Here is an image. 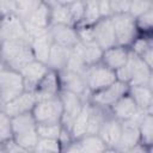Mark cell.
<instances>
[{
	"label": "cell",
	"instance_id": "obj_41",
	"mask_svg": "<svg viewBox=\"0 0 153 153\" xmlns=\"http://www.w3.org/2000/svg\"><path fill=\"white\" fill-rule=\"evenodd\" d=\"M8 13H16L14 0H0V17Z\"/></svg>",
	"mask_w": 153,
	"mask_h": 153
},
{
	"label": "cell",
	"instance_id": "obj_9",
	"mask_svg": "<svg viewBox=\"0 0 153 153\" xmlns=\"http://www.w3.org/2000/svg\"><path fill=\"white\" fill-rule=\"evenodd\" d=\"M128 88H129L128 84L116 80L112 84H110L109 86H106V87H104L99 91L92 92L90 94L88 102L97 105V106H100L103 109L109 110L110 106L117 99H120L122 96L128 93Z\"/></svg>",
	"mask_w": 153,
	"mask_h": 153
},
{
	"label": "cell",
	"instance_id": "obj_13",
	"mask_svg": "<svg viewBox=\"0 0 153 153\" xmlns=\"http://www.w3.org/2000/svg\"><path fill=\"white\" fill-rule=\"evenodd\" d=\"M59 73V80H60V86L61 90H66L73 93L79 94L85 102H88L91 92L88 91L85 79L81 74L69 71L67 68L57 72Z\"/></svg>",
	"mask_w": 153,
	"mask_h": 153
},
{
	"label": "cell",
	"instance_id": "obj_34",
	"mask_svg": "<svg viewBox=\"0 0 153 153\" xmlns=\"http://www.w3.org/2000/svg\"><path fill=\"white\" fill-rule=\"evenodd\" d=\"M33 152L38 153H57L62 152L61 145L57 139H45V137H39L38 142L36 143Z\"/></svg>",
	"mask_w": 153,
	"mask_h": 153
},
{
	"label": "cell",
	"instance_id": "obj_29",
	"mask_svg": "<svg viewBox=\"0 0 153 153\" xmlns=\"http://www.w3.org/2000/svg\"><path fill=\"white\" fill-rule=\"evenodd\" d=\"M51 24H67L73 25L68 6L55 2L50 6V25ZM74 26V25H73Z\"/></svg>",
	"mask_w": 153,
	"mask_h": 153
},
{
	"label": "cell",
	"instance_id": "obj_37",
	"mask_svg": "<svg viewBox=\"0 0 153 153\" xmlns=\"http://www.w3.org/2000/svg\"><path fill=\"white\" fill-rule=\"evenodd\" d=\"M149 10H153V0H130L128 13L135 19Z\"/></svg>",
	"mask_w": 153,
	"mask_h": 153
},
{
	"label": "cell",
	"instance_id": "obj_46",
	"mask_svg": "<svg viewBox=\"0 0 153 153\" xmlns=\"http://www.w3.org/2000/svg\"><path fill=\"white\" fill-rule=\"evenodd\" d=\"M42 1H43V2H45V4H47V5L49 6V7H50L51 5H54V4L56 2L55 0H42Z\"/></svg>",
	"mask_w": 153,
	"mask_h": 153
},
{
	"label": "cell",
	"instance_id": "obj_22",
	"mask_svg": "<svg viewBox=\"0 0 153 153\" xmlns=\"http://www.w3.org/2000/svg\"><path fill=\"white\" fill-rule=\"evenodd\" d=\"M128 93L135 102L137 109L142 112H152L153 108V91L147 85H131L128 88Z\"/></svg>",
	"mask_w": 153,
	"mask_h": 153
},
{
	"label": "cell",
	"instance_id": "obj_18",
	"mask_svg": "<svg viewBox=\"0 0 153 153\" xmlns=\"http://www.w3.org/2000/svg\"><path fill=\"white\" fill-rule=\"evenodd\" d=\"M36 102H37V99H36L35 92L24 91L19 96H17L16 98L5 103L1 106V110L5 111L8 116L13 117V116H17V115L30 112L32 110L33 105L36 104Z\"/></svg>",
	"mask_w": 153,
	"mask_h": 153
},
{
	"label": "cell",
	"instance_id": "obj_27",
	"mask_svg": "<svg viewBox=\"0 0 153 153\" xmlns=\"http://www.w3.org/2000/svg\"><path fill=\"white\" fill-rule=\"evenodd\" d=\"M139 133H140V142L151 149L153 145V115L152 112L143 114L139 123Z\"/></svg>",
	"mask_w": 153,
	"mask_h": 153
},
{
	"label": "cell",
	"instance_id": "obj_1",
	"mask_svg": "<svg viewBox=\"0 0 153 153\" xmlns=\"http://www.w3.org/2000/svg\"><path fill=\"white\" fill-rule=\"evenodd\" d=\"M0 56L1 65L17 72L35 60L30 41H1Z\"/></svg>",
	"mask_w": 153,
	"mask_h": 153
},
{
	"label": "cell",
	"instance_id": "obj_45",
	"mask_svg": "<svg viewBox=\"0 0 153 153\" xmlns=\"http://www.w3.org/2000/svg\"><path fill=\"white\" fill-rule=\"evenodd\" d=\"M57 4H60V5H66V6H68L69 4H72L73 1H75V0H55Z\"/></svg>",
	"mask_w": 153,
	"mask_h": 153
},
{
	"label": "cell",
	"instance_id": "obj_24",
	"mask_svg": "<svg viewBox=\"0 0 153 153\" xmlns=\"http://www.w3.org/2000/svg\"><path fill=\"white\" fill-rule=\"evenodd\" d=\"M69 55H71V49L53 43L48 60H47L48 68L53 69L55 72H60V71L65 69L67 67Z\"/></svg>",
	"mask_w": 153,
	"mask_h": 153
},
{
	"label": "cell",
	"instance_id": "obj_26",
	"mask_svg": "<svg viewBox=\"0 0 153 153\" xmlns=\"http://www.w3.org/2000/svg\"><path fill=\"white\" fill-rule=\"evenodd\" d=\"M75 140L79 142L81 153H100L109 151L108 146L98 134H85L80 139Z\"/></svg>",
	"mask_w": 153,
	"mask_h": 153
},
{
	"label": "cell",
	"instance_id": "obj_44",
	"mask_svg": "<svg viewBox=\"0 0 153 153\" xmlns=\"http://www.w3.org/2000/svg\"><path fill=\"white\" fill-rule=\"evenodd\" d=\"M149 68H153V47L147 49L145 53H142L140 56H139Z\"/></svg>",
	"mask_w": 153,
	"mask_h": 153
},
{
	"label": "cell",
	"instance_id": "obj_39",
	"mask_svg": "<svg viewBox=\"0 0 153 153\" xmlns=\"http://www.w3.org/2000/svg\"><path fill=\"white\" fill-rule=\"evenodd\" d=\"M78 37H79V42L87 44V43H92L94 42L93 39V30H92V25H84V24H79L75 26Z\"/></svg>",
	"mask_w": 153,
	"mask_h": 153
},
{
	"label": "cell",
	"instance_id": "obj_33",
	"mask_svg": "<svg viewBox=\"0 0 153 153\" xmlns=\"http://www.w3.org/2000/svg\"><path fill=\"white\" fill-rule=\"evenodd\" d=\"M153 47V42H152V35H139L129 45V50L140 56L142 53H145L147 49Z\"/></svg>",
	"mask_w": 153,
	"mask_h": 153
},
{
	"label": "cell",
	"instance_id": "obj_32",
	"mask_svg": "<svg viewBox=\"0 0 153 153\" xmlns=\"http://www.w3.org/2000/svg\"><path fill=\"white\" fill-rule=\"evenodd\" d=\"M135 25L140 35H152L153 29V10H149L135 18Z\"/></svg>",
	"mask_w": 153,
	"mask_h": 153
},
{
	"label": "cell",
	"instance_id": "obj_43",
	"mask_svg": "<svg viewBox=\"0 0 153 153\" xmlns=\"http://www.w3.org/2000/svg\"><path fill=\"white\" fill-rule=\"evenodd\" d=\"M2 152H25L23 147H20L13 139L2 143Z\"/></svg>",
	"mask_w": 153,
	"mask_h": 153
},
{
	"label": "cell",
	"instance_id": "obj_36",
	"mask_svg": "<svg viewBox=\"0 0 153 153\" xmlns=\"http://www.w3.org/2000/svg\"><path fill=\"white\" fill-rule=\"evenodd\" d=\"M84 4H85V13H84V19L81 24L93 25L96 22H98L102 18L98 10V1H87Z\"/></svg>",
	"mask_w": 153,
	"mask_h": 153
},
{
	"label": "cell",
	"instance_id": "obj_38",
	"mask_svg": "<svg viewBox=\"0 0 153 153\" xmlns=\"http://www.w3.org/2000/svg\"><path fill=\"white\" fill-rule=\"evenodd\" d=\"M68 10L71 13V18L73 22V25L76 26L81 24L84 19V13H85V4L82 0H75L72 4L68 5Z\"/></svg>",
	"mask_w": 153,
	"mask_h": 153
},
{
	"label": "cell",
	"instance_id": "obj_21",
	"mask_svg": "<svg viewBox=\"0 0 153 153\" xmlns=\"http://www.w3.org/2000/svg\"><path fill=\"white\" fill-rule=\"evenodd\" d=\"M140 110L137 109L135 102L130 97L129 93H126L120 99H117L109 109V112L112 117L120 120L121 122L127 121L131 117H134Z\"/></svg>",
	"mask_w": 153,
	"mask_h": 153
},
{
	"label": "cell",
	"instance_id": "obj_6",
	"mask_svg": "<svg viewBox=\"0 0 153 153\" xmlns=\"http://www.w3.org/2000/svg\"><path fill=\"white\" fill-rule=\"evenodd\" d=\"M31 114L37 123H61L62 103L60 97L56 96L37 100L31 110Z\"/></svg>",
	"mask_w": 153,
	"mask_h": 153
},
{
	"label": "cell",
	"instance_id": "obj_42",
	"mask_svg": "<svg viewBox=\"0 0 153 153\" xmlns=\"http://www.w3.org/2000/svg\"><path fill=\"white\" fill-rule=\"evenodd\" d=\"M98 10H99V14L102 18H106V17L112 16L109 0H98Z\"/></svg>",
	"mask_w": 153,
	"mask_h": 153
},
{
	"label": "cell",
	"instance_id": "obj_10",
	"mask_svg": "<svg viewBox=\"0 0 153 153\" xmlns=\"http://www.w3.org/2000/svg\"><path fill=\"white\" fill-rule=\"evenodd\" d=\"M145 112L139 111L134 117L122 122V133L118 143L116 145V152H129L136 143L140 142V133H139V123Z\"/></svg>",
	"mask_w": 153,
	"mask_h": 153
},
{
	"label": "cell",
	"instance_id": "obj_19",
	"mask_svg": "<svg viewBox=\"0 0 153 153\" xmlns=\"http://www.w3.org/2000/svg\"><path fill=\"white\" fill-rule=\"evenodd\" d=\"M129 53L130 50L128 47L116 44V45H112L103 50L100 62L105 65L106 67H109L110 69L117 71L118 68L126 65L129 57Z\"/></svg>",
	"mask_w": 153,
	"mask_h": 153
},
{
	"label": "cell",
	"instance_id": "obj_3",
	"mask_svg": "<svg viewBox=\"0 0 153 153\" xmlns=\"http://www.w3.org/2000/svg\"><path fill=\"white\" fill-rule=\"evenodd\" d=\"M13 140L25 149V152H33L36 143L38 142L37 122L33 118L31 111L12 117Z\"/></svg>",
	"mask_w": 153,
	"mask_h": 153
},
{
	"label": "cell",
	"instance_id": "obj_16",
	"mask_svg": "<svg viewBox=\"0 0 153 153\" xmlns=\"http://www.w3.org/2000/svg\"><path fill=\"white\" fill-rule=\"evenodd\" d=\"M122 133V122L109 115L100 124L97 134L105 142L109 151H114L120 141Z\"/></svg>",
	"mask_w": 153,
	"mask_h": 153
},
{
	"label": "cell",
	"instance_id": "obj_48",
	"mask_svg": "<svg viewBox=\"0 0 153 153\" xmlns=\"http://www.w3.org/2000/svg\"><path fill=\"white\" fill-rule=\"evenodd\" d=\"M0 66H1V56H0Z\"/></svg>",
	"mask_w": 153,
	"mask_h": 153
},
{
	"label": "cell",
	"instance_id": "obj_49",
	"mask_svg": "<svg viewBox=\"0 0 153 153\" xmlns=\"http://www.w3.org/2000/svg\"><path fill=\"white\" fill-rule=\"evenodd\" d=\"M0 111H1V106H0Z\"/></svg>",
	"mask_w": 153,
	"mask_h": 153
},
{
	"label": "cell",
	"instance_id": "obj_47",
	"mask_svg": "<svg viewBox=\"0 0 153 153\" xmlns=\"http://www.w3.org/2000/svg\"><path fill=\"white\" fill-rule=\"evenodd\" d=\"M0 151H2V145L0 143Z\"/></svg>",
	"mask_w": 153,
	"mask_h": 153
},
{
	"label": "cell",
	"instance_id": "obj_12",
	"mask_svg": "<svg viewBox=\"0 0 153 153\" xmlns=\"http://www.w3.org/2000/svg\"><path fill=\"white\" fill-rule=\"evenodd\" d=\"M23 22L31 38L43 33L50 26V7L42 1L41 5Z\"/></svg>",
	"mask_w": 153,
	"mask_h": 153
},
{
	"label": "cell",
	"instance_id": "obj_31",
	"mask_svg": "<svg viewBox=\"0 0 153 153\" xmlns=\"http://www.w3.org/2000/svg\"><path fill=\"white\" fill-rule=\"evenodd\" d=\"M41 2L42 0H14L16 13L24 20L41 5Z\"/></svg>",
	"mask_w": 153,
	"mask_h": 153
},
{
	"label": "cell",
	"instance_id": "obj_4",
	"mask_svg": "<svg viewBox=\"0 0 153 153\" xmlns=\"http://www.w3.org/2000/svg\"><path fill=\"white\" fill-rule=\"evenodd\" d=\"M24 92L20 72L0 66V106Z\"/></svg>",
	"mask_w": 153,
	"mask_h": 153
},
{
	"label": "cell",
	"instance_id": "obj_20",
	"mask_svg": "<svg viewBox=\"0 0 153 153\" xmlns=\"http://www.w3.org/2000/svg\"><path fill=\"white\" fill-rule=\"evenodd\" d=\"M60 91H61V86L59 80V73L53 69H49L41 80V82L38 84L35 94H36V99L39 100V99L56 97L59 96Z\"/></svg>",
	"mask_w": 153,
	"mask_h": 153
},
{
	"label": "cell",
	"instance_id": "obj_25",
	"mask_svg": "<svg viewBox=\"0 0 153 153\" xmlns=\"http://www.w3.org/2000/svg\"><path fill=\"white\" fill-rule=\"evenodd\" d=\"M90 110H91V104L90 102H86L82 106V109L80 110V112L78 114V116L74 118L72 127L69 129L72 137L75 139H80L81 136H84L87 133V126H88V117H90Z\"/></svg>",
	"mask_w": 153,
	"mask_h": 153
},
{
	"label": "cell",
	"instance_id": "obj_8",
	"mask_svg": "<svg viewBox=\"0 0 153 153\" xmlns=\"http://www.w3.org/2000/svg\"><path fill=\"white\" fill-rule=\"evenodd\" d=\"M1 41H31L24 22L17 13H8L0 17Z\"/></svg>",
	"mask_w": 153,
	"mask_h": 153
},
{
	"label": "cell",
	"instance_id": "obj_14",
	"mask_svg": "<svg viewBox=\"0 0 153 153\" xmlns=\"http://www.w3.org/2000/svg\"><path fill=\"white\" fill-rule=\"evenodd\" d=\"M92 30H93V39L102 50L117 44L114 25L110 17L100 18L98 22H96L92 25Z\"/></svg>",
	"mask_w": 153,
	"mask_h": 153
},
{
	"label": "cell",
	"instance_id": "obj_23",
	"mask_svg": "<svg viewBox=\"0 0 153 153\" xmlns=\"http://www.w3.org/2000/svg\"><path fill=\"white\" fill-rule=\"evenodd\" d=\"M53 43L54 42L51 39L49 30L44 31L43 33H41L38 36L32 37L31 41H30V45H31L35 60L41 61V62L47 65V60H48V56H49L50 48H51Z\"/></svg>",
	"mask_w": 153,
	"mask_h": 153
},
{
	"label": "cell",
	"instance_id": "obj_28",
	"mask_svg": "<svg viewBox=\"0 0 153 153\" xmlns=\"http://www.w3.org/2000/svg\"><path fill=\"white\" fill-rule=\"evenodd\" d=\"M76 48L80 51L82 60L85 61L86 66H91V65H94L97 62H100L103 50L96 44V42L87 43V44L79 42V43H76Z\"/></svg>",
	"mask_w": 153,
	"mask_h": 153
},
{
	"label": "cell",
	"instance_id": "obj_30",
	"mask_svg": "<svg viewBox=\"0 0 153 153\" xmlns=\"http://www.w3.org/2000/svg\"><path fill=\"white\" fill-rule=\"evenodd\" d=\"M62 130V124L57 123H37V134L38 137L45 139H57Z\"/></svg>",
	"mask_w": 153,
	"mask_h": 153
},
{
	"label": "cell",
	"instance_id": "obj_40",
	"mask_svg": "<svg viewBox=\"0 0 153 153\" xmlns=\"http://www.w3.org/2000/svg\"><path fill=\"white\" fill-rule=\"evenodd\" d=\"M111 13L114 14H121V13H128L130 0H109Z\"/></svg>",
	"mask_w": 153,
	"mask_h": 153
},
{
	"label": "cell",
	"instance_id": "obj_7",
	"mask_svg": "<svg viewBox=\"0 0 153 153\" xmlns=\"http://www.w3.org/2000/svg\"><path fill=\"white\" fill-rule=\"evenodd\" d=\"M110 18H111L114 30H115L116 43L118 45L129 48L131 42L140 35L135 25V19L129 13L114 14Z\"/></svg>",
	"mask_w": 153,
	"mask_h": 153
},
{
	"label": "cell",
	"instance_id": "obj_15",
	"mask_svg": "<svg viewBox=\"0 0 153 153\" xmlns=\"http://www.w3.org/2000/svg\"><path fill=\"white\" fill-rule=\"evenodd\" d=\"M49 71L48 66L41 61L33 60L30 63H27L22 71V78H23V85H24V91L27 92H35L38 84L43 79V76L47 74Z\"/></svg>",
	"mask_w": 153,
	"mask_h": 153
},
{
	"label": "cell",
	"instance_id": "obj_5",
	"mask_svg": "<svg viewBox=\"0 0 153 153\" xmlns=\"http://www.w3.org/2000/svg\"><path fill=\"white\" fill-rule=\"evenodd\" d=\"M82 76L91 93L99 91L117 80L115 71L110 69L102 62H97L94 65L87 66Z\"/></svg>",
	"mask_w": 153,
	"mask_h": 153
},
{
	"label": "cell",
	"instance_id": "obj_35",
	"mask_svg": "<svg viewBox=\"0 0 153 153\" xmlns=\"http://www.w3.org/2000/svg\"><path fill=\"white\" fill-rule=\"evenodd\" d=\"M13 139V128H12V117L8 116L5 111H0V143Z\"/></svg>",
	"mask_w": 153,
	"mask_h": 153
},
{
	"label": "cell",
	"instance_id": "obj_2",
	"mask_svg": "<svg viewBox=\"0 0 153 153\" xmlns=\"http://www.w3.org/2000/svg\"><path fill=\"white\" fill-rule=\"evenodd\" d=\"M118 81L131 85H147L152 87V68H149L137 55L129 53L128 61L124 66L115 71Z\"/></svg>",
	"mask_w": 153,
	"mask_h": 153
},
{
	"label": "cell",
	"instance_id": "obj_11",
	"mask_svg": "<svg viewBox=\"0 0 153 153\" xmlns=\"http://www.w3.org/2000/svg\"><path fill=\"white\" fill-rule=\"evenodd\" d=\"M59 97L62 103L61 124L63 128L69 130L74 118L78 116V114L80 112V110L82 109V106L86 102L79 94L66 91V90H61L59 93Z\"/></svg>",
	"mask_w": 153,
	"mask_h": 153
},
{
	"label": "cell",
	"instance_id": "obj_17",
	"mask_svg": "<svg viewBox=\"0 0 153 153\" xmlns=\"http://www.w3.org/2000/svg\"><path fill=\"white\" fill-rule=\"evenodd\" d=\"M49 33L55 44L72 49L76 43H79V37L75 26L67 24H51L49 27Z\"/></svg>",
	"mask_w": 153,
	"mask_h": 153
}]
</instances>
